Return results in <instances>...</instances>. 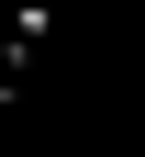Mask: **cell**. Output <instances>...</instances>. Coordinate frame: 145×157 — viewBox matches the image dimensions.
<instances>
[{
	"label": "cell",
	"instance_id": "6da1fadb",
	"mask_svg": "<svg viewBox=\"0 0 145 157\" xmlns=\"http://www.w3.org/2000/svg\"><path fill=\"white\" fill-rule=\"evenodd\" d=\"M0 11H11V0H0Z\"/></svg>",
	"mask_w": 145,
	"mask_h": 157
}]
</instances>
